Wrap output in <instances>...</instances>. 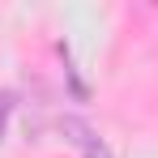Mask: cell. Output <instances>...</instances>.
Segmentation results:
<instances>
[{
  "instance_id": "1",
  "label": "cell",
  "mask_w": 158,
  "mask_h": 158,
  "mask_svg": "<svg viewBox=\"0 0 158 158\" xmlns=\"http://www.w3.org/2000/svg\"><path fill=\"white\" fill-rule=\"evenodd\" d=\"M60 132H64V137H69L85 158H111V150L103 145V137L90 128L85 120H77V115H64V120H60Z\"/></svg>"
},
{
  "instance_id": "2",
  "label": "cell",
  "mask_w": 158,
  "mask_h": 158,
  "mask_svg": "<svg viewBox=\"0 0 158 158\" xmlns=\"http://www.w3.org/2000/svg\"><path fill=\"white\" fill-rule=\"evenodd\" d=\"M9 111H13V94L0 90V137H4V124H9Z\"/></svg>"
}]
</instances>
